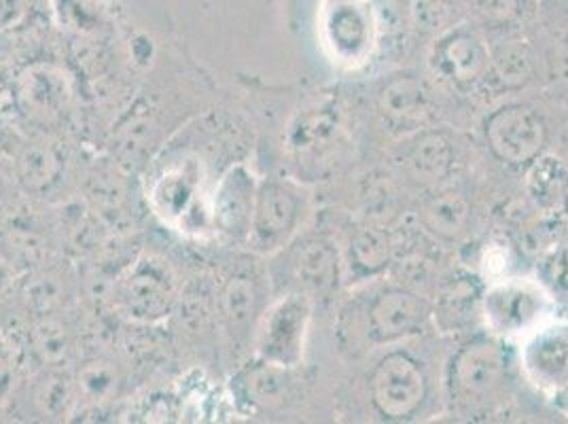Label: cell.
<instances>
[{
  "instance_id": "cell-1",
  "label": "cell",
  "mask_w": 568,
  "mask_h": 424,
  "mask_svg": "<svg viewBox=\"0 0 568 424\" xmlns=\"http://www.w3.org/2000/svg\"><path fill=\"white\" fill-rule=\"evenodd\" d=\"M516 353L495 333H475L452 353L444 372V395L454 416L486 421L516 393Z\"/></svg>"
},
{
  "instance_id": "cell-2",
  "label": "cell",
  "mask_w": 568,
  "mask_h": 424,
  "mask_svg": "<svg viewBox=\"0 0 568 424\" xmlns=\"http://www.w3.org/2000/svg\"><path fill=\"white\" fill-rule=\"evenodd\" d=\"M267 267L255 261H240L214 281V316L219 351L230 365L240 367L253 356V340L261 314L272 302Z\"/></svg>"
},
{
  "instance_id": "cell-3",
  "label": "cell",
  "mask_w": 568,
  "mask_h": 424,
  "mask_svg": "<svg viewBox=\"0 0 568 424\" xmlns=\"http://www.w3.org/2000/svg\"><path fill=\"white\" fill-rule=\"evenodd\" d=\"M183 281L162 255L141 253L128 261L109 291L115 314L139 327H153L172 319Z\"/></svg>"
},
{
  "instance_id": "cell-4",
  "label": "cell",
  "mask_w": 568,
  "mask_h": 424,
  "mask_svg": "<svg viewBox=\"0 0 568 424\" xmlns=\"http://www.w3.org/2000/svg\"><path fill=\"white\" fill-rule=\"evenodd\" d=\"M270 260L272 293H302L314 307L329 302L346 279L342 251L325 232L300 234Z\"/></svg>"
},
{
  "instance_id": "cell-5",
  "label": "cell",
  "mask_w": 568,
  "mask_h": 424,
  "mask_svg": "<svg viewBox=\"0 0 568 424\" xmlns=\"http://www.w3.org/2000/svg\"><path fill=\"white\" fill-rule=\"evenodd\" d=\"M367 395L372 410L384 423L420 421L433 397L425 361L405 349L388 351L369 372Z\"/></svg>"
},
{
  "instance_id": "cell-6",
  "label": "cell",
  "mask_w": 568,
  "mask_h": 424,
  "mask_svg": "<svg viewBox=\"0 0 568 424\" xmlns=\"http://www.w3.org/2000/svg\"><path fill=\"white\" fill-rule=\"evenodd\" d=\"M378 0H323L318 37L327 55L342 69L365 67L379 43Z\"/></svg>"
},
{
  "instance_id": "cell-7",
  "label": "cell",
  "mask_w": 568,
  "mask_h": 424,
  "mask_svg": "<svg viewBox=\"0 0 568 424\" xmlns=\"http://www.w3.org/2000/svg\"><path fill=\"white\" fill-rule=\"evenodd\" d=\"M308 198L300 183L283 176L260 179L246 251L272 258L302 234Z\"/></svg>"
},
{
  "instance_id": "cell-8",
  "label": "cell",
  "mask_w": 568,
  "mask_h": 424,
  "mask_svg": "<svg viewBox=\"0 0 568 424\" xmlns=\"http://www.w3.org/2000/svg\"><path fill=\"white\" fill-rule=\"evenodd\" d=\"M356 325L369 346H397L433 327V304L409 286L386 284L358 307Z\"/></svg>"
},
{
  "instance_id": "cell-9",
  "label": "cell",
  "mask_w": 568,
  "mask_h": 424,
  "mask_svg": "<svg viewBox=\"0 0 568 424\" xmlns=\"http://www.w3.org/2000/svg\"><path fill=\"white\" fill-rule=\"evenodd\" d=\"M348 147V128L335 102L304 109L291 121L286 151L304 179H321L342 162Z\"/></svg>"
},
{
  "instance_id": "cell-10",
  "label": "cell",
  "mask_w": 568,
  "mask_h": 424,
  "mask_svg": "<svg viewBox=\"0 0 568 424\" xmlns=\"http://www.w3.org/2000/svg\"><path fill=\"white\" fill-rule=\"evenodd\" d=\"M314 304L302 293H281L263 310L253 340V356L278 365L302 367Z\"/></svg>"
},
{
  "instance_id": "cell-11",
  "label": "cell",
  "mask_w": 568,
  "mask_h": 424,
  "mask_svg": "<svg viewBox=\"0 0 568 424\" xmlns=\"http://www.w3.org/2000/svg\"><path fill=\"white\" fill-rule=\"evenodd\" d=\"M428 67L442 83L469 94L490 79V43L481 30L463 20L430 41Z\"/></svg>"
},
{
  "instance_id": "cell-12",
  "label": "cell",
  "mask_w": 568,
  "mask_h": 424,
  "mask_svg": "<svg viewBox=\"0 0 568 424\" xmlns=\"http://www.w3.org/2000/svg\"><path fill=\"white\" fill-rule=\"evenodd\" d=\"M484 141L500 164L524 172L547 153L549 128L532 107L509 102L484 119Z\"/></svg>"
},
{
  "instance_id": "cell-13",
  "label": "cell",
  "mask_w": 568,
  "mask_h": 424,
  "mask_svg": "<svg viewBox=\"0 0 568 424\" xmlns=\"http://www.w3.org/2000/svg\"><path fill=\"white\" fill-rule=\"evenodd\" d=\"M551 306L554 300L539 281H498L481 293V319L490 333L505 340L541 327Z\"/></svg>"
},
{
  "instance_id": "cell-14",
  "label": "cell",
  "mask_w": 568,
  "mask_h": 424,
  "mask_svg": "<svg viewBox=\"0 0 568 424\" xmlns=\"http://www.w3.org/2000/svg\"><path fill=\"white\" fill-rule=\"evenodd\" d=\"M260 176L246 162L223 170L211 195V238L223 246H246Z\"/></svg>"
},
{
  "instance_id": "cell-15",
  "label": "cell",
  "mask_w": 568,
  "mask_h": 424,
  "mask_svg": "<svg viewBox=\"0 0 568 424\" xmlns=\"http://www.w3.org/2000/svg\"><path fill=\"white\" fill-rule=\"evenodd\" d=\"M393 162L412 183L425 189L437 188L450 179L456 168V147L448 132L423 128L403 137Z\"/></svg>"
},
{
  "instance_id": "cell-16",
  "label": "cell",
  "mask_w": 568,
  "mask_h": 424,
  "mask_svg": "<svg viewBox=\"0 0 568 424\" xmlns=\"http://www.w3.org/2000/svg\"><path fill=\"white\" fill-rule=\"evenodd\" d=\"M521 372L545 393L568 384V323L541 325L530 331L520 354Z\"/></svg>"
},
{
  "instance_id": "cell-17",
  "label": "cell",
  "mask_w": 568,
  "mask_h": 424,
  "mask_svg": "<svg viewBox=\"0 0 568 424\" xmlns=\"http://www.w3.org/2000/svg\"><path fill=\"white\" fill-rule=\"evenodd\" d=\"M376 109L386 128L407 137L426 128L430 119V98L416 74L397 72L382 79L376 90Z\"/></svg>"
},
{
  "instance_id": "cell-18",
  "label": "cell",
  "mask_w": 568,
  "mask_h": 424,
  "mask_svg": "<svg viewBox=\"0 0 568 424\" xmlns=\"http://www.w3.org/2000/svg\"><path fill=\"white\" fill-rule=\"evenodd\" d=\"M83 202L95 212V216L109 228L125 230L136 221L134 189L121 165L95 164L85 174Z\"/></svg>"
},
{
  "instance_id": "cell-19",
  "label": "cell",
  "mask_w": 568,
  "mask_h": 424,
  "mask_svg": "<svg viewBox=\"0 0 568 424\" xmlns=\"http://www.w3.org/2000/svg\"><path fill=\"white\" fill-rule=\"evenodd\" d=\"M11 172L18 188L30 195H49L69 174L67 151L48 139L20 141L11 155Z\"/></svg>"
},
{
  "instance_id": "cell-20",
  "label": "cell",
  "mask_w": 568,
  "mask_h": 424,
  "mask_svg": "<svg viewBox=\"0 0 568 424\" xmlns=\"http://www.w3.org/2000/svg\"><path fill=\"white\" fill-rule=\"evenodd\" d=\"M77 279L69 265L43 261L20 276L13 295H18L28 319L67 312L74 300Z\"/></svg>"
},
{
  "instance_id": "cell-21",
  "label": "cell",
  "mask_w": 568,
  "mask_h": 424,
  "mask_svg": "<svg viewBox=\"0 0 568 424\" xmlns=\"http://www.w3.org/2000/svg\"><path fill=\"white\" fill-rule=\"evenodd\" d=\"M26 353L39 370H69L79 354V335L64 312L28 319Z\"/></svg>"
},
{
  "instance_id": "cell-22",
  "label": "cell",
  "mask_w": 568,
  "mask_h": 424,
  "mask_svg": "<svg viewBox=\"0 0 568 424\" xmlns=\"http://www.w3.org/2000/svg\"><path fill=\"white\" fill-rule=\"evenodd\" d=\"M300 367H278L272 363L251 356L236 370L240 397L260 410L284 407L297 400V377Z\"/></svg>"
},
{
  "instance_id": "cell-23",
  "label": "cell",
  "mask_w": 568,
  "mask_h": 424,
  "mask_svg": "<svg viewBox=\"0 0 568 424\" xmlns=\"http://www.w3.org/2000/svg\"><path fill=\"white\" fill-rule=\"evenodd\" d=\"M471 202L460 189L437 185L426 189L425 198L418 204V221L426 234L454 242L467 234L471 225Z\"/></svg>"
},
{
  "instance_id": "cell-24",
  "label": "cell",
  "mask_w": 568,
  "mask_h": 424,
  "mask_svg": "<svg viewBox=\"0 0 568 424\" xmlns=\"http://www.w3.org/2000/svg\"><path fill=\"white\" fill-rule=\"evenodd\" d=\"M463 20L490 37L521 32L539 16V0H458Z\"/></svg>"
},
{
  "instance_id": "cell-25",
  "label": "cell",
  "mask_w": 568,
  "mask_h": 424,
  "mask_svg": "<svg viewBox=\"0 0 568 424\" xmlns=\"http://www.w3.org/2000/svg\"><path fill=\"white\" fill-rule=\"evenodd\" d=\"M77 410L79 407H102L119 400L125 376L123 367L111 356H88L79 361L72 372Z\"/></svg>"
},
{
  "instance_id": "cell-26",
  "label": "cell",
  "mask_w": 568,
  "mask_h": 424,
  "mask_svg": "<svg viewBox=\"0 0 568 424\" xmlns=\"http://www.w3.org/2000/svg\"><path fill=\"white\" fill-rule=\"evenodd\" d=\"M344 274L351 281H372L382 276L393 261L390 238L376 225H363L351 234L348 246L342 253Z\"/></svg>"
},
{
  "instance_id": "cell-27",
  "label": "cell",
  "mask_w": 568,
  "mask_h": 424,
  "mask_svg": "<svg viewBox=\"0 0 568 424\" xmlns=\"http://www.w3.org/2000/svg\"><path fill=\"white\" fill-rule=\"evenodd\" d=\"M484 289L475 279L460 276L446 284L433 304V327L454 333L474 325L475 316H481Z\"/></svg>"
},
{
  "instance_id": "cell-28",
  "label": "cell",
  "mask_w": 568,
  "mask_h": 424,
  "mask_svg": "<svg viewBox=\"0 0 568 424\" xmlns=\"http://www.w3.org/2000/svg\"><path fill=\"white\" fill-rule=\"evenodd\" d=\"M28 397L45 421H67L77 410L71 370H37L28 380Z\"/></svg>"
},
{
  "instance_id": "cell-29",
  "label": "cell",
  "mask_w": 568,
  "mask_h": 424,
  "mask_svg": "<svg viewBox=\"0 0 568 424\" xmlns=\"http://www.w3.org/2000/svg\"><path fill=\"white\" fill-rule=\"evenodd\" d=\"M526 193L539 211L558 214L568 209V165L554 155H541L526 170Z\"/></svg>"
},
{
  "instance_id": "cell-30",
  "label": "cell",
  "mask_w": 568,
  "mask_h": 424,
  "mask_svg": "<svg viewBox=\"0 0 568 424\" xmlns=\"http://www.w3.org/2000/svg\"><path fill=\"white\" fill-rule=\"evenodd\" d=\"M490 62L493 71L490 77L500 81L503 88H521L526 81L532 79L535 72V51L521 32L490 37Z\"/></svg>"
},
{
  "instance_id": "cell-31",
  "label": "cell",
  "mask_w": 568,
  "mask_h": 424,
  "mask_svg": "<svg viewBox=\"0 0 568 424\" xmlns=\"http://www.w3.org/2000/svg\"><path fill=\"white\" fill-rule=\"evenodd\" d=\"M537 279L554 304H568V244H558L545 253L537 263Z\"/></svg>"
},
{
  "instance_id": "cell-32",
  "label": "cell",
  "mask_w": 568,
  "mask_h": 424,
  "mask_svg": "<svg viewBox=\"0 0 568 424\" xmlns=\"http://www.w3.org/2000/svg\"><path fill=\"white\" fill-rule=\"evenodd\" d=\"M22 386V365L16 353L0 342V410L18 397Z\"/></svg>"
},
{
  "instance_id": "cell-33",
  "label": "cell",
  "mask_w": 568,
  "mask_h": 424,
  "mask_svg": "<svg viewBox=\"0 0 568 424\" xmlns=\"http://www.w3.org/2000/svg\"><path fill=\"white\" fill-rule=\"evenodd\" d=\"M22 274H24V272H22L20 263L16 260L13 251L9 249L4 236L0 234V297H2V295H9V293L13 295L16 284H18Z\"/></svg>"
},
{
  "instance_id": "cell-34",
  "label": "cell",
  "mask_w": 568,
  "mask_h": 424,
  "mask_svg": "<svg viewBox=\"0 0 568 424\" xmlns=\"http://www.w3.org/2000/svg\"><path fill=\"white\" fill-rule=\"evenodd\" d=\"M32 0H0V28H11L28 16Z\"/></svg>"
},
{
  "instance_id": "cell-35",
  "label": "cell",
  "mask_w": 568,
  "mask_h": 424,
  "mask_svg": "<svg viewBox=\"0 0 568 424\" xmlns=\"http://www.w3.org/2000/svg\"><path fill=\"white\" fill-rule=\"evenodd\" d=\"M554 401H556V405L560 407V412L568 416V384L565 388H560L558 393H554Z\"/></svg>"
},
{
  "instance_id": "cell-36",
  "label": "cell",
  "mask_w": 568,
  "mask_h": 424,
  "mask_svg": "<svg viewBox=\"0 0 568 424\" xmlns=\"http://www.w3.org/2000/svg\"><path fill=\"white\" fill-rule=\"evenodd\" d=\"M560 160L568 165V141L565 142V153H562V158H560Z\"/></svg>"
}]
</instances>
